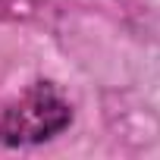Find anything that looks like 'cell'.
Instances as JSON below:
<instances>
[{"instance_id":"6da1fadb","label":"cell","mask_w":160,"mask_h":160,"mask_svg":"<svg viewBox=\"0 0 160 160\" xmlns=\"http://www.w3.org/2000/svg\"><path fill=\"white\" fill-rule=\"evenodd\" d=\"M72 119L69 101L47 82L32 85L19 101L0 113V141L3 144H38L63 132Z\"/></svg>"}]
</instances>
